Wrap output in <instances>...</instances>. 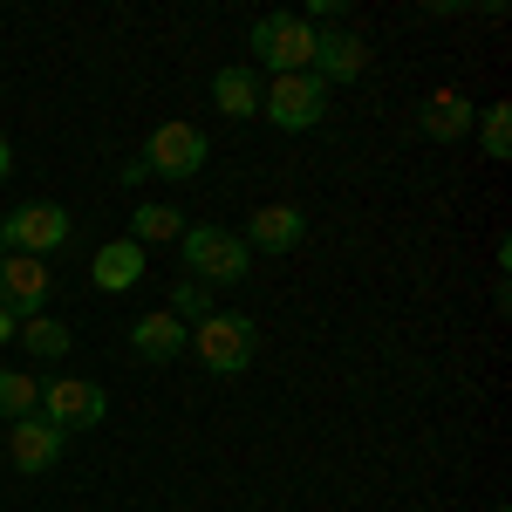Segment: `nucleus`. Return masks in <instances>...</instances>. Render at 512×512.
Wrapping results in <instances>:
<instances>
[{"mask_svg": "<svg viewBox=\"0 0 512 512\" xmlns=\"http://www.w3.org/2000/svg\"><path fill=\"white\" fill-rule=\"evenodd\" d=\"M178 260H185V280H198V287H239L253 274L246 239L226 233V226H185L178 233Z\"/></svg>", "mask_w": 512, "mask_h": 512, "instance_id": "1", "label": "nucleus"}, {"mask_svg": "<svg viewBox=\"0 0 512 512\" xmlns=\"http://www.w3.org/2000/svg\"><path fill=\"white\" fill-rule=\"evenodd\" d=\"M192 349H198V369H212V376H246L253 369V355H260V328L253 315H205L192 328Z\"/></svg>", "mask_w": 512, "mask_h": 512, "instance_id": "2", "label": "nucleus"}, {"mask_svg": "<svg viewBox=\"0 0 512 512\" xmlns=\"http://www.w3.org/2000/svg\"><path fill=\"white\" fill-rule=\"evenodd\" d=\"M253 62L267 76H301L315 62V21L308 14H260L253 21Z\"/></svg>", "mask_w": 512, "mask_h": 512, "instance_id": "3", "label": "nucleus"}, {"mask_svg": "<svg viewBox=\"0 0 512 512\" xmlns=\"http://www.w3.org/2000/svg\"><path fill=\"white\" fill-rule=\"evenodd\" d=\"M69 233H76V219L55 198H28V205H14L0 219V246L7 253H28V260H48L55 246H69Z\"/></svg>", "mask_w": 512, "mask_h": 512, "instance_id": "4", "label": "nucleus"}, {"mask_svg": "<svg viewBox=\"0 0 512 512\" xmlns=\"http://www.w3.org/2000/svg\"><path fill=\"white\" fill-rule=\"evenodd\" d=\"M260 117L274 123V130H315V123L328 117V82H321L315 69H301V76H267Z\"/></svg>", "mask_w": 512, "mask_h": 512, "instance_id": "5", "label": "nucleus"}, {"mask_svg": "<svg viewBox=\"0 0 512 512\" xmlns=\"http://www.w3.org/2000/svg\"><path fill=\"white\" fill-rule=\"evenodd\" d=\"M35 417H48L55 431H89V424H103L110 417V396H103V383H82V376H41V403Z\"/></svg>", "mask_w": 512, "mask_h": 512, "instance_id": "6", "label": "nucleus"}, {"mask_svg": "<svg viewBox=\"0 0 512 512\" xmlns=\"http://www.w3.org/2000/svg\"><path fill=\"white\" fill-rule=\"evenodd\" d=\"M205 158H212V137H205L198 123H178V117L158 123V130H151V144H144V171H158V178H171V185L198 178Z\"/></svg>", "mask_w": 512, "mask_h": 512, "instance_id": "7", "label": "nucleus"}, {"mask_svg": "<svg viewBox=\"0 0 512 512\" xmlns=\"http://www.w3.org/2000/svg\"><path fill=\"white\" fill-rule=\"evenodd\" d=\"M48 287H55V274H48L41 260H28V253H0V308H7L14 321L48 315Z\"/></svg>", "mask_w": 512, "mask_h": 512, "instance_id": "8", "label": "nucleus"}, {"mask_svg": "<svg viewBox=\"0 0 512 512\" xmlns=\"http://www.w3.org/2000/svg\"><path fill=\"white\" fill-rule=\"evenodd\" d=\"M62 451H69V437L55 431L48 417H21V424H7V458H14V472H55L62 465Z\"/></svg>", "mask_w": 512, "mask_h": 512, "instance_id": "9", "label": "nucleus"}, {"mask_svg": "<svg viewBox=\"0 0 512 512\" xmlns=\"http://www.w3.org/2000/svg\"><path fill=\"white\" fill-rule=\"evenodd\" d=\"M321 82H362L369 69V41L349 35V28H315V62H308Z\"/></svg>", "mask_w": 512, "mask_h": 512, "instance_id": "10", "label": "nucleus"}, {"mask_svg": "<svg viewBox=\"0 0 512 512\" xmlns=\"http://www.w3.org/2000/svg\"><path fill=\"white\" fill-rule=\"evenodd\" d=\"M239 239H246V253H294V246L308 239V212H301V205H260L253 226Z\"/></svg>", "mask_w": 512, "mask_h": 512, "instance_id": "11", "label": "nucleus"}, {"mask_svg": "<svg viewBox=\"0 0 512 512\" xmlns=\"http://www.w3.org/2000/svg\"><path fill=\"white\" fill-rule=\"evenodd\" d=\"M192 349V328H185V321L178 315H137L130 321V355H137V362H178V355Z\"/></svg>", "mask_w": 512, "mask_h": 512, "instance_id": "12", "label": "nucleus"}, {"mask_svg": "<svg viewBox=\"0 0 512 512\" xmlns=\"http://www.w3.org/2000/svg\"><path fill=\"white\" fill-rule=\"evenodd\" d=\"M472 96H465V89H437L431 103H424V110H417V130H424V137H431V144H451V137H472Z\"/></svg>", "mask_w": 512, "mask_h": 512, "instance_id": "13", "label": "nucleus"}, {"mask_svg": "<svg viewBox=\"0 0 512 512\" xmlns=\"http://www.w3.org/2000/svg\"><path fill=\"white\" fill-rule=\"evenodd\" d=\"M89 280H96L103 294H130V287L144 280V246H130V239H110V246H96V260H89Z\"/></svg>", "mask_w": 512, "mask_h": 512, "instance_id": "14", "label": "nucleus"}, {"mask_svg": "<svg viewBox=\"0 0 512 512\" xmlns=\"http://www.w3.org/2000/svg\"><path fill=\"white\" fill-rule=\"evenodd\" d=\"M260 89H267L260 69H253V62H233V69L212 76V103H219V117H253V110H260Z\"/></svg>", "mask_w": 512, "mask_h": 512, "instance_id": "15", "label": "nucleus"}, {"mask_svg": "<svg viewBox=\"0 0 512 512\" xmlns=\"http://www.w3.org/2000/svg\"><path fill=\"white\" fill-rule=\"evenodd\" d=\"M178 233H185V212L164 205V198H144V205L130 212V233H123V239L151 253V246H178Z\"/></svg>", "mask_w": 512, "mask_h": 512, "instance_id": "16", "label": "nucleus"}, {"mask_svg": "<svg viewBox=\"0 0 512 512\" xmlns=\"http://www.w3.org/2000/svg\"><path fill=\"white\" fill-rule=\"evenodd\" d=\"M14 342H28V355H41V362H62V355L76 349V335H69V321H55V315H28L21 321V335Z\"/></svg>", "mask_w": 512, "mask_h": 512, "instance_id": "17", "label": "nucleus"}, {"mask_svg": "<svg viewBox=\"0 0 512 512\" xmlns=\"http://www.w3.org/2000/svg\"><path fill=\"white\" fill-rule=\"evenodd\" d=\"M35 403H41V376H28V369H0V417H7V424L35 417Z\"/></svg>", "mask_w": 512, "mask_h": 512, "instance_id": "18", "label": "nucleus"}, {"mask_svg": "<svg viewBox=\"0 0 512 512\" xmlns=\"http://www.w3.org/2000/svg\"><path fill=\"white\" fill-rule=\"evenodd\" d=\"M478 151H485L492 164H506V151H512V110H506V103L478 110Z\"/></svg>", "mask_w": 512, "mask_h": 512, "instance_id": "19", "label": "nucleus"}, {"mask_svg": "<svg viewBox=\"0 0 512 512\" xmlns=\"http://www.w3.org/2000/svg\"><path fill=\"white\" fill-rule=\"evenodd\" d=\"M164 315H178L185 328H198L205 315H219V308H212V287H198V280H178V287H171V308H164Z\"/></svg>", "mask_w": 512, "mask_h": 512, "instance_id": "20", "label": "nucleus"}, {"mask_svg": "<svg viewBox=\"0 0 512 512\" xmlns=\"http://www.w3.org/2000/svg\"><path fill=\"white\" fill-rule=\"evenodd\" d=\"M14 335H21V321H14L7 308H0V342H14Z\"/></svg>", "mask_w": 512, "mask_h": 512, "instance_id": "21", "label": "nucleus"}, {"mask_svg": "<svg viewBox=\"0 0 512 512\" xmlns=\"http://www.w3.org/2000/svg\"><path fill=\"white\" fill-rule=\"evenodd\" d=\"M7 171H14V144L0 137V185H7Z\"/></svg>", "mask_w": 512, "mask_h": 512, "instance_id": "22", "label": "nucleus"}, {"mask_svg": "<svg viewBox=\"0 0 512 512\" xmlns=\"http://www.w3.org/2000/svg\"><path fill=\"white\" fill-rule=\"evenodd\" d=\"M492 512H506V506H492Z\"/></svg>", "mask_w": 512, "mask_h": 512, "instance_id": "23", "label": "nucleus"}, {"mask_svg": "<svg viewBox=\"0 0 512 512\" xmlns=\"http://www.w3.org/2000/svg\"><path fill=\"white\" fill-rule=\"evenodd\" d=\"M0 253H7V246H0Z\"/></svg>", "mask_w": 512, "mask_h": 512, "instance_id": "24", "label": "nucleus"}]
</instances>
